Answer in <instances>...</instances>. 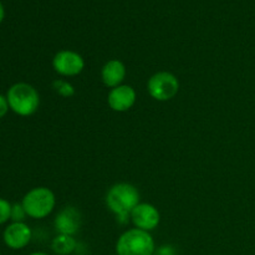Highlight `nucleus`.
<instances>
[{
    "label": "nucleus",
    "mask_w": 255,
    "mask_h": 255,
    "mask_svg": "<svg viewBox=\"0 0 255 255\" xmlns=\"http://www.w3.org/2000/svg\"><path fill=\"white\" fill-rule=\"evenodd\" d=\"M54 226L59 234L74 237L81 227V213L75 207H65L55 217Z\"/></svg>",
    "instance_id": "1a4fd4ad"
},
{
    "label": "nucleus",
    "mask_w": 255,
    "mask_h": 255,
    "mask_svg": "<svg viewBox=\"0 0 255 255\" xmlns=\"http://www.w3.org/2000/svg\"><path fill=\"white\" fill-rule=\"evenodd\" d=\"M9 110L10 107H9V102H7L6 96L0 95V119H2V117L7 114Z\"/></svg>",
    "instance_id": "f3484780"
},
{
    "label": "nucleus",
    "mask_w": 255,
    "mask_h": 255,
    "mask_svg": "<svg viewBox=\"0 0 255 255\" xmlns=\"http://www.w3.org/2000/svg\"><path fill=\"white\" fill-rule=\"evenodd\" d=\"M30 255H49V254L44 253V252H35V253H32V254H30Z\"/></svg>",
    "instance_id": "6ab92c4d"
},
{
    "label": "nucleus",
    "mask_w": 255,
    "mask_h": 255,
    "mask_svg": "<svg viewBox=\"0 0 255 255\" xmlns=\"http://www.w3.org/2000/svg\"><path fill=\"white\" fill-rule=\"evenodd\" d=\"M32 237V232L26 223H11L5 228L2 238L4 243L10 249L19 251L25 248L30 243Z\"/></svg>",
    "instance_id": "9d476101"
},
{
    "label": "nucleus",
    "mask_w": 255,
    "mask_h": 255,
    "mask_svg": "<svg viewBox=\"0 0 255 255\" xmlns=\"http://www.w3.org/2000/svg\"><path fill=\"white\" fill-rule=\"evenodd\" d=\"M156 251L149 232L132 228L120 236L116 243L117 255H153Z\"/></svg>",
    "instance_id": "7ed1b4c3"
},
{
    "label": "nucleus",
    "mask_w": 255,
    "mask_h": 255,
    "mask_svg": "<svg viewBox=\"0 0 255 255\" xmlns=\"http://www.w3.org/2000/svg\"><path fill=\"white\" fill-rule=\"evenodd\" d=\"M55 72L65 77L77 76L85 69V60L79 52L72 50H61L52 59Z\"/></svg>",
    "instance_id": "423d86ee"
},
{
    "label": "nucleus",
    "mask_w": 255,
    "mask_h": 255,
    "mask_svg": "<svg viewBox=\"0 0 255 255\" xmlns=\"http://www.w3.org/2000/svg\"><path fill=\"white\" fill-rule=\"evenodd\" d=\"M52 89H54V91L57 95H60L61 97H65V99H70V97H72L75 95V87L69 81H66V80H55L52 82Z\"/></svg>",
    "instance_id": "ddd939ff"
},
{
    "label": "nucleus",
    "mask_w": 255,
    "mask_h": 255,
    "mask_svg": "<svg viewBox=\"0 0 255 255\" xmlns=\"http://www.w3.org/2000/svg\"><path fill=\"white\" fill-rule=\"evenodd\" d=\"M26 217L27 214L21 203L11 204V216H10V219L12 221V223H22Z\"/></svg>",
    "instance_id": "4468645a"
},
{
    "label": "nucleus",
    "mask_w": 255,
    "mask_h": 255,
    "mask_svg": "<svg viewBox=\"0 0 255 255\" xmlns=\"http://www.w3.org/2000/svg\"><path fill=\"white\" fill-rule=\"evenodd\" d=\"M27 217L34 219H44L52 213L56 198L51 189L46 187H36L27 192L21 201Z\"/></svg>",
    "instance_id": "20e7f679"
},
{
    "label": "nucleus",
    "mask_w": 255,
    "mask_h": 255,
    "mask_svg": "<svg viewBox=\"0 0 255 255\" xmlns=\"http://www.w3.org/2000/svg\"><path fill=\"white\" fill-rule=\"evenodd\" d=\"M136 99L137 94L133 87L129 85H120L109 92L107 104L114 111L126 112L136 104Z\"/></svg>",
    "instance_id": "6e6552de"
},
{
    "label": "nucleus",
    "mask_w": 255,
    "mask_h": 255,
    "mask_svg": "<svg viewBox=\"0 0 255 255\" xmlns=\"http://www.w3.org/2000/svg\"><path fill=\"white\" fill-rule=\"evenodd\" d=\"M134 228L151 232L158 227L161 222V214L158 209L149 203H138L129 214Z\"/></svg>",
    "instance_id": "0eeeda50"
},
{
    "label": "nucleus",
    "mask_w": 255,
    "mask_h": 255,
    "mask_svg": "<svg viewBox=\"0 0 255 255\" xmlns=\"http://www.w3.org/2000/svg\"><path fill=\"white\" fill-rule=\"evenodd\" d=\"M77 248V242L74 237L57 234L51 242V249L56 255H70Z\"/></svg>",
    "instance_id": "f8f14e48"
},
{
    "label": "nucleus",
    "mask_w": 255,
    "mask_h": 255,
    "mask_svg": "<svg viewBox=\"0 0 255 255\" xmlns=\"http://www.w3.org/2000/svg\"><path fill=\"white\" fill-rule=\"evenodd\" d=\"M7 102L11 111L19 116L27 117L37 111L40 105L39 92L34 86L26 82H17L12 85L6 94Z\"/></svg>",
    "instance_id": "f03ea898"
},
{
    "label": "nucleus",
    "mask_w": 255,
    "mask_h": 255,
    "mask_svg": "<svg viewBox=\"0 0 255 255\" xmlns=\"http://www.w3.org/2000/svg\"><path fill=\"white\" fill-rule=\"evenodd\" d=\"M11 216V204L4 198H0V224L6 223Z\"/></svg>",
    "instance_id": "2eb2a0df"
},
{
    "label": "nucleus",
    "mask_w": 255,
    "mask_h": 255,
    "mask_svg": "<svg viewBox=\"0 0 255 255\" xmlns=\"http://www.w3.org/2000/svg\"><path fill=\"white\" fill-rule=\"evenodd\" d=\"M139 203V192L131 183H116L106 194V204L110 211L116 214L120 223L125 224L134 207Z\"/></svg>",
    "instance_id": "f257e3e1"
},
{
    "label": "nucleus",
    "mask_w": 255,
    "mask_h": 255,
    "mask_svg": "<svg viewBox=\"0 0 255 255\" xmlns=\"http://www.w3.org/2000/svg\"><path fill=\"white\" fill-rule=\"evenodd\" d=\"M4 15H5L4 6H2V4H1V2H0V22H1L2 19H4Z\"/></svg>",
    "instance_id": "a211bd4d"
},
{
    "label": "nucleus",
    "mask_w": 255,
    "mask_h": 255,
    "mask_svg": "<svg viewBox=\"0 0 255 255\" xmlns=\"http://www.w3.org/2000/svg\"><path fill=\"white\" fill-rule=\"evenodd\" d=\"M127 70L121 60L112 59L109 60L101 69V80L105 86L110 89L122 85L124 80L126 79Z\"/></svg>",
    "instance_id": "9b49d317"
},
{
    "label": "nucleus",
    "mask_w": 255,
    "mask_h": 255,
    "mask_svg": "<svg viewBox=\"0 0 255 255\" xmlns=\"http://www.w3.org/2000/svg\"><path fill=\"white\" fill-rule=\"evenodd\" d=\"M147 91L149 96L157 101H169L178 94L179 81L172 72H156L147 82Z\"/></svg>",
    "instance_id": "39448f33"
},
{
    "label": "nucleus",
    "mask_w": 255,
    "mask_h": 255,
    "mask_svg": "<svg viewBox=\"0 0 255 255\" xmlns=\"http://www.w3.org/2000/svg\"><path fill=\"white\" fill-rule=\"evenodd\" d=\"M153 255H177V251L171 244H164V246H161L158 249H156Z\"/></svg>",
    "instance_id": "dca6fc26"
}]
</instances>
